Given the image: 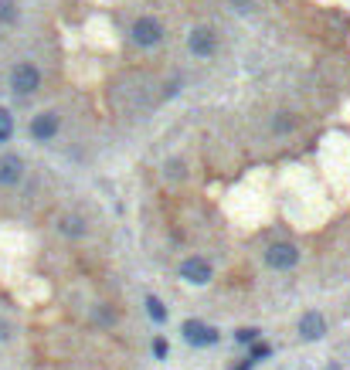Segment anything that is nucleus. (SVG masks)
Listing matches in <instances>:
<instances>
[{"label": "nucleus", "instance_id": "a211bd4d", "mask_svg": "<svg viewBox=\"0 0 350 370\" xmlns=\"http://www.w3.org/2000/svg\"><path fill=\"white\" fill-rule=\"evenodd\" d=\"M153 354H157V357H167V343H164V339H157V343H153Z\"/></svg>", "mask_w": 350, "mask_h": 370}, {"label": "nucleus", "instance_id": "0eeeda50", "mask_svg": "<svg viewBox=\"0 0 350 370\" xmlns=\"http://www.w3.org/2000/svg\"><path fill=\"white\" fill-rule=\"evenodd\" d=\"M327 333V320H323L320 312H306L303 320H299V337L303 339H320Z\"/></svg>", "mask_w": 350, "mask_h": 370}, {"label": "nucleus", "instance_id": "4468645a", "mask_svg": "<svg viewBox=\"0 0 350 370\" xmlns=\"http://www.w3.org/2000/svg\"><path fill=\"white\" fill-rule=\"evenodd\" d=\"M61 228H65V234H82V217H65Z\"/></svg>", "mask_w": 350, "mask_h": 370}, {"label": "nucleus", "instance_id": "20e7f679", "mask_svg": "<svg viewBox=\"0 0 350 370\" xmlns=\"http://www.w3.org/2000/svg\"><path fill=\"white\" fill-rule=\"evenodd\" d=\"M181 278H187L191 285H204V282H211V265L204 262V259H184Z\"/></svg>", "mask_w": 350, "mask_h": 370}, {"label": "nucleus", "instance_id": "423d86ee", "mask_svg": "<svg viewBox=\"0 0 350 370\" xmlns=\"http://www.w3.org/2000/svg\"><path fill=\"white\" fill-rule=\"evenodd\" d=\"M296 259H299V251H296L292 245H272L269 251H265V262L272 265V268H292Z\"/></svg>", "mask_w": 350, "mask_h": 370}, {"label": "nucleus", "instance_id": "dca6fc26", "mask_svg": "<svg viewBox=\"0 0 350 370\" xmlns=\"http://www.w3.org/2000/svg\"><path fill=\"white\" fill-rule=\"evenodd\" d=\"M167 177H184V163H177V160H174V163L167 167Z\"/></svg>", "mask_w": 350, "mask_h": 370}, {"label": "nucleus", "instance_id": "9d476101", "mask_svg": "<svg viewBox=\"0 0 350 370\" xmlns=\"http://www.w3.org/2000/svg\"><path fill=\"white\" fill-rule=\"evenodd\" d=\"M147 312H150L153 323H164V320H167V309H164V303H160L157 295H147Z\"/></svg>", "mask_w": 350, "mask_h": 370}, {"label": "nucleus", "instance_id": "9b49d317", "mask_svg": "<svg viewBox=\"0 0 350 370\" xmlns=\"http://www.w3.org/2000/svg\"><path fill=\"white\" fill-rule=\"evenodd\" d=\"M0 21H4V24H14V21H17L14 0H0Z\"/></svg>", "mask_w": 350, "mask_h": 370}, {"label": "nucleus", "instance_id": "7ed1b4c3", "mask_svg": "<svg viewBox=\"0 0 350 370\" xmlns=\"http://www.w3.org/2000/svg\"><path fill=\"white\" fill-rule=\"evenodd\" d=\"M38 85H41L38 68H31V65H17L14 75H11V89H14L17 95H31V92H38Z\"/></svg>", "mask_w": 350, "mask_h": 370}, {"label": "nucleus", "instance_id": "39448f33", "mask_svg": "<svg viewBox=\"0 0 350 370\" xmlns=\"http://www.w3.org/2000/svg\"><path fill=\"white\" fill-rule=\"evenodd\" d=\"M58 133V116L55 112H41V116H34V123H31V136L38 139V143H45Z\"/></svg>", "mask_w": 350, "mask_h": 370}, {"label": "nucleus", "instance_id": "aec40b11", "mask_svg": "<svg viewBox=\"0 0 350 370\" xmlns=\"http://www.w3.org/2000/svg\"><path fill=\"white\" fill-rule=\"evenodd\" d=\"M0 339H7V323H0Z\"/></svg>", "mask_w": 350, "mask_h": 370}, {"label": "nucleus", "instance_id": "6e6552de", "mask_svg": "<svg viewBox=\"0 0 350 370\" xmlns=\"http://www.w3.org/2000/svg\"><path fill=\"white\" fill-rule=\"evenodd\" d=\"M21 173H24V163H21V156H4L0 160V184H17L21 180Z\"/></svg>", "mask_w": 350, "mask_h": 370}, {"label": "nucleus", "instance_id": "f8f14e48", "mask_svg": "<svg viewBox=\"0 0 350 370\" xmlns=\"http://www.w3.org/2000/svg\"><path fill=\"white\" fill-rule=\"evenodd\" d=\"M14 133V119H11V112L7 109H0V143Z\"/></svg>", "mask_w": 350, "mask_h": 370}, {"label": "nucleus", "instance_id": "f03ea898", "mask_svg": "<svg viewBox=\"0 0 350 370\" xmlns=\"http://www.w3.org/2000/svg\"><path fill=\"white\" fill-rule=\"evenodd\" d=\"M160 38H164L160 21H153V17H139L137 24H133V41H137V45L153 48V45H160Z\"/></svg>", "mask_w": 350, "mask_h": 370}, {"label": "nucleus", "instance_id": "6ab92c4d", "mask_svg": "<svg viewBox=\"0 0 350 370\" xmlns=\"http://www.w3.org/2000/svg\"><path fill=\"white\" fill-rule=\"evenodd\" d=\"M252 367V360H245V364H238V367H231V370H248Z\"/></svg>", "mask_w": 350, "mask_h": 370}, {"label": "nucleus", "instance_id": "1a4fd4ad", "mask_svg": "<svg viewBox=\"0 0 350 370\" xmlns=\"http://www.w3.org/2000/svg\"><path fill=\"white\" fill-rule=\"evenodd\" d=\"M191 51L201 55V58L211 55L214 51V31L211 28H198V31H191Z\"/></svg>", "mask_w": 350, "mask_h": 370}, {"label": "nucleus", "instance_id": "ddd939ff", "mask_svg": "<svg viewBox=\"0 0 350 370\" xmlns=\"http://www.w3.org/2000/svg\"><path fill=\"white\" fill-rule=\"evenodd\" d=\"M235 339H238V343H255V339H259V330H255V326H245V330L235 333Z\"/></svg>", "mask_w": 350, "mask_h": 370}, {"label": "nucleus", "instance_id": "2eb2a0df", "mask_svg": "<svg viewBox=\"0 0 350 370\" xmlns=\"http://www.w3.org/2000/svg\"><path fill=\"white\" fill-rule=\"evenodd\" d=\"M269 354H272V350H269V343H255V347H252V364H255V360H265Z\"/></svg>", "mask_w": 350, "mask_h": 370}, {"label": "nucleus", "instance_id": "f257e3e1", "mask_svg": "<svg viewBox=\"0 0 350 370\" xmlns=\"http://www.w3.org/2000/svg\"><path fill=\"white\" fill-rule=\"evenodd\" d=\"M184 339L191 343V347H208V343H218V330L208 323H201V320H187V323L181 326Z\"/></svg>", "mask_w": 350, "mask_h": 370}, {"label": "nucleus", "instance_id": "f3484780", "mask_svg": "<svg viewBox=\"0 0 350 370\" xmlns=\"http://www.w3.org/2000/svg\"><path fill=\"white\" fill-rule=\"evenodd\" d=\"M275 129H279V133H286V129H292V119H286V116H279V119H275Z\"/></svg>", "mask_w": 350, "mask_h": 370}]
</instances>
